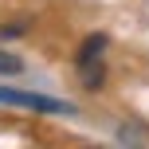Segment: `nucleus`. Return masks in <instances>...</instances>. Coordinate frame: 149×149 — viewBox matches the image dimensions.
<instances>
[{
  "label": "nucleus",
  "mask_w": 149,
  "mask_h": 149,
  "mask_svg": "<svg viewBox=\"0 0 149 149\" xmlns=\"http://www.w3.org/2000/svg\"><path fill=\"white\" fill-rule=\"evenodd\" d=\"M102 55H106V36H86V39H82L79 59H74V63H79V71H82V79H86L90 90H98V86H102V79H106Z\"/></svg>",
  "instance_id": "f03ea898"
},
{
  "label": "nucleus",
  "mask_w": 149,
  "mask_h": 149,
  "mask_svg": "<svg viewBox=\"0 0 149 149\" xmlns=\"http://www.w3.org/2000/svg\"><path fill=\"white\" fill-rule=\"evenodd\" d=\"M24 63L16 59V55H8V51H0V74H20Z\"/></svg>",
  "instance_id": "7ed1b4c3"
},
{
  "label": "nucleus",
  "mask_w": 149,
  "mask_h": 149,
  "mask_svg": "<svg viewBox=\"0 0 149 149\" xmlns=\"http://www.w3.org/2000/svg\"><path fill=\"white\" fill-rule=\"evenodd\" d=\"M0 106H16V110H31V114H74V106L63 98L20 90V86H0Z\"/></svg>",
  "instance_id": "f257e3e1"
}]
</instances>
